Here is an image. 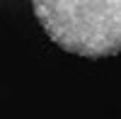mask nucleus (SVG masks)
Instances as JSON below:
<instances>
[{
	"label": "nucleus",
	"mask_w": 121,
	"mask_h": 119,
	"mask_svg": "<svg viewBox=\"0 0 121 119\" xmlns=\"http://www.w3.org/2000/svg\"><path fill=\"white\" fill-rule=\"evenodd\" d=\"M44 32L70 54L102 58L121 54V3H34Z\"/></svg>",
	"instance_id": "f257e3e1"
}]
</instances>
